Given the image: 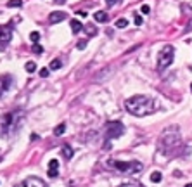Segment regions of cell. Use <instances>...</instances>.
I'll list each match as a JSON object with an SVG mask.
<instances>
[{"instance_id": "cell-1", "label": "cell", "mask_w": 192, "mask_h": 187, "mask_svg": "<svg viewBox=\"0 0 192 187\" xmlns=\"http://www.w3.org/2000/svg\"><path fill=\"white\" fill-rule=\"evenodd\" d=\"M23 120H24V113L21 109H14V111L2 114L0 116V135L2 137L16 135L19 132V128H21Z\"/></svg>"}, {"instance_id": "cell-2", "label": "cell", "mask_w": 192, "mask_h": 187, "mask_svg": "<svg viewBox=\"0 0 192 187\" xmlns=\"http://www.w3.org/2000/svg\"><path fill=\"white\" fill-rule=\"evenodd\" d=\"M125 107L133 116H147V114H151L156 109V104L147 95H133V97H130V99H126Z\"/></svg>"}, {"instance_id": "cell-3", "label": "cell", "mask_w": 192, "mask_h": 187, "mask_svg": "<svg viewBox=\"0 0 192 187\" xmlns=\"http://www.w3.org/2000/svg\"><path fill=\"white\" fill-rule=\"evenodd\" d=\"M158 146H159V151L163 154H171L176 147L182 146V137L178 128L171 127V128H166L163 134H161L159 140H158Z\"/></svg>"}, {"instance_id": "cell-4", "label": "cell", "mask_w": 192, "mask_h": 187, "mask_svg": "<svg viewBox=\"0 0 192 187\" xmlns=\"http://www.w3.org/2000/svg\"><path fill=\"white\" fill-rule=\"evenodd\" d=\"M173 59H175V49H173V45H165L161 49L159 57H158V70L159 71L166 70L173 63Z\"/></svg>"}, {"instance_id": "cell-5", "label": "cell", "mask_w": 192, "mask_h": 187, "mask_svg": "<svg viewBox=\"0 0 192 187\" xmlns=\"http://www.w3.org/2000/svg\"><path fill=\"white\" fill-rule=\"evenodd\" d=\"M111 166L121 173H139L144 168L140 161H111Z\"/></svg>"}, {"instance_id": "cell-6", "label": "cell", "mask_w": 192, "mask_h": 187, "mask_svg": "<svg viewBox=\"0 0 192 187\" xmlns=\"http://www.w3.org/2000/svg\"><path fill=\"white\" fill-rule=\"evenodd\" d=\"M123 132H125V127H123L121 121H107L106 123V137L107 139H118L121 137Z\"/></svg>"}, {"instance_id": "cell-7", "label": "cell", "mask_w": 192, "mask_h": 187, "mask_svg": "<svg viewBox=\"0 0 192 187\" xmlns=\"http://www.w3.org/2000/svg\"><path fill=\"white\" fill-rule=\"evenodd\" d=\"M11 40H12V28L9 24L0 26V52L5 50L7 45L11 43Z\"/></svg>"}, {"instance_id": "cell-8", "label": "cell", "mask_w": 192, "mask_h": 187, "mask_svg": "<svg viewBox=\"0 0 192 187\" xmlns=\"http://www.w3.org/2000/svg\"><path fill=\"white\" fill-rule=\"evenodd\" d=\"M12 83H14V78L11 75H2L0 76V97H4L7 92L11 90Z\"/></svg>"}, {"instance_id": "cell-9", "label": "cell", "mask_w": 192, "mask_h": 187, "mask_svg": "<svg viewBox=\"0 0 192 187\" xmlns=\"http://www.w3.org/2000/svg\"><path fill=\"white\" fill-rule=\"evenodd\" d=\"M16 187H47V184L42 178H38V177H28L26 180L17 184Z\"/></svg>"}, {"instance_id": "cell-10", "label": "cell", "mask_w": 192, "mask_h": 187, "mask_svg": "<svg viewBox=\"0 0 192 187\" xmlns=\"http://www.w3.org/2000/svg\"><path fill=\"white\" fill-rule=\"evenodd\" d=\"M59 175V161L57 160H50L48 161V177L55 178Z\"/></svg>"}, {"instance_id": "cell-11", "label": "cell", "mask_w": 192, "mask_h": 187, "mask_svg": "<svg viewBox=\"0 0 192 187\" xmlns=\"http://www.w3.org/2000/svg\"><path fill=\"white\" fill-rule=\"evenodd\" d=\"M64 19H66V12H62V11H55V12H52V14L48 16V21L52 23V24L61 23V21H64Z\"/></svg>"}, {"instance_id": "cell-12", "label": "cell", "mask_w": 192, "mask_h": 187, "mask_svg": "<svg viewBox=\"0 0 192 187\" xmlns=\"http://www.w3.org/2000/svg\"><path fill=\"white\" fill-rule=\"evenodd\" d=\"M69 26H71V31L75 33V35L85 30V26H83V24H81V23L78 21V19H71V21H69Z\"/></svg>"}, {"instance_id": "cell-13", "label": "cell", "mask_w": 192, "mask_h": 187, "mask_svg": "<svg viewBox=\"0 0 192 187\" xmlns=\"http://www.w3.org/2000/svg\"><path fill=\"white\" fill-rule=\"evenodd\" d=\"M94 19H95L97 23H107V19H109V14H107L106 11H97L95 14H94Z\"/></svg>"}, {"instance_id": "cell-14", "label": "cell", "mask_w": 192, "mask_h": 187, "mask_svg": "<svg viewBox=\"0 0 192 187\" xmlns=\"http://www.w3.org/2000/svg\"><path fill=\"white\" fill-rule=\"evenodd\" d=\"M62 154H64V158L66 160H71L73 158V149H71V146H62Z\"/></svg>"}, {"instance_id": "cell-15", "label": "cell", "mask_w": 192, "mask_h": 187, "mask_svg": "<svg viewBox=\"0 0 192 187\" xmlns=\"http://www.w3.org/2000/svg\"><path fill=\"white\" fill-rule=\"evenodd\" d=\"M62 66V63H61V59H54V61H50V66H48V70H59Z\"/></svg>"}, {"instance_id": "cell-16", "label": "cell", "mask_w": 192, "mask_h": 187, "mask_svg": "<svg viewBox=\"0 0 192 187\" xmlns=\"http://www.w3.org/2000/svg\"><path fill=\"white\" fill-rule=\"evenodd\" d=\"M64 132H66V125H64V123L57 125V127H55V130H54V134L57 135V137H61V135H62Z\"/></svg>"}, {"instance_id": "cell-17", "label": "cell", "mask_w": 192, "mask_h": 187, "mask_svg": "<svg viewBox=\"0 0 192 187\" xmlns=\"http://www.w3.org/2000/svg\"><path fill=\"white\" fill-rule=\"evenodd\" d=\"M24 68H26V71H28V73H33V71L37 70V64H35L33 61H28V63H26V66H24Z\"/></svg>"}, {"instance_id": "cell-18", "label": "cell", "mask_w": 192, "mask_h": 187, "mask_svg": "<svg viewBox=\"0 0 192 187\" xmlns=\"http://www.w3.org/2000/svg\"><path fill=\"white\" fill-rule=\"evenodd\" d=\"M161 178H163V177H161V171H154V173L151 175V180L154 182V184H158V182H161Z\"/></svg>"}, {"instance_id": "cell-19", "label": "cell", "mask_w": 192, "mask_h": 187, "mask_svg": "<svg viewBox=\"0 0 192 187\" xmlns=\"http://www.w3.org/2000/svg\"><path fill=\"white\" fill-rule=\"evenodd\" d=\"M23 5V0H9L7 2V7H21Z\"/></svg>"}, {"instance_id": "cell-20", "label": "cell", "mask_w": 192, "mask_h": 187, "mask_svg": "<svg viewBox=\"0 0 192 187\" xmlns=\"http://www.w3.org/2000/svg\"><path fill=\"white\" fill-rule=\"evenodd\" d=\"M30 40H31L33 43H37L38 40H40V33H38V31H31V33H30Z\"/></svg>"}, {"instance_id": "cell-21", "label": "cell", "mask_w": 192, "mask_h": 187, "mask_svg": "<svg viewBox=\"0 0 192 187\" xmlns=\"http://www.w3.org/2000/svg\"><path fill=\"white\" fill-rule=\"evenodd\" d=\"M126 26H128V21L125 19V17H121V19L116 21V28H126Z\"/></svg>"}, {"instance_id": "cell-22", "label": "cell", "mask_w": 192, "mask_h": 187, "mask_svg": "<svg viewBox=\"0 0 192 187\" xmlns=\"http://www.w3.org/2000/svg\"><path fill=\"white\" fill-rule=\"evenodd\" d=\"M31 50H33V52H35V54H42L43 52V49H42V45H40V43H33V49H31Z\"/></svg>"}, {"instance_id": "cell-23", "label": "cell", "mask_w": 192, "mask_h": 187, "mask_svg": "<svg viewBox=\"0 0 192 187\" xmlns=\"http://www.w3.org/2000/svg\"><path fill=\"white\" fill-rule=\"evenodd\" d=\"M133 23L137 24V26H140V24H142V16H140V14H137V12L133 14Z\"/></svg>"}, {"instance_id": "cell-24", "label": "cell", "mask_w": 192, "mask_h": 187, "mask_svg": "<svg viewBox=\"0 0 192 187\" xmlns=\"http://www.w3.org/2000/svg\"><path fill=\"white\" fill-rule=\"evenodd\" d=\"M85 47H87V40H80V42L76 43V49H78V50H83Z\"/></svg>"}, {"instance_id": "cell-25", "label": "cell", "mask_w": 192, "mask_h": 187, "mask_svg": "<svg viewBox=\"0 0 192 187\" xmlns=\"http://www.w3.org/2000/svg\"><path fill=\"white\" fill-rule=\"evenodd\" d=\"M119 187H144V185H140V184H133V182H128V184H121Z\"/></svg>"}, {"instance_id": "cell-26", "label": "cell", "mask_w": 192, "mask_h": 187, "mask_svg": "<svg viewBox=\"0 0 192 187\" xmlns=\"http://www.w3.org/2000/svg\"><path fill=\"white\" fill-rule=\"evenodd\" d=\"M140 11H142V14H149V12H151V7L147 5V4H144V5L140 7Z\"/></svg>"}, {"instance_id": "cell-27", "label": "cell", "mask_w": 192, "mask_h": 187, "mask_svg": "<svg viewBox=\"0 0 192 187\" xmlns=\"http://www.w3.org/2000/svg\"><path fill=\"white\" fill-rule=\"evenodd\" d=\"M121 0H106V5L107 7H112V5H116V4H119Z\"/></svg>"}, {"instance_id": "cell-28", "label": "cell", "mask_w": 192, "mask_h": 187, "mask_svg": "<svg viewBox=\"0 0 192 187\" xmlns=\"http://www.w3.org/2000/svg\"><path fill=\"white\" fill-rule=\"evenodd\" d=\"M40 76H42V78H47V76H48V68H43V70H40Z\"/></svg>"}, {"instance_id": "cell-29", "label": "cell", "mask_w": 192, "mask_h": 187, "mask_svg": "<svg viewBox=\"0 0 192 187\" xmlns=\"http://www.w3.org/2000/svg\"><path fill=\"white\" fill-rule=\"evenodd\" d=\"M85 30H87V31H88V33H90V35H95V33H97V30H95V28H92V26L85 28Z\"/></svg>"}, {"instance_id": "cell-30", "label": "cell", "mask_w": 192, "mask_h": 187, "mask_svg": "<svg viewBox=\"0 0 192 187\" xmlns=\"http://www.w3.org/2000/svg\"><path fill=\"white\" fill-rule=\"evenodd\" d=\"M54 4H57V5H64L66 4V0H52Z\"/></svg>"}, {"instance_id": "cell-31", "label": "cell", "mask_w": 192, "mask_h": 187, "mask_svg": "<svg viewBox=\"0 0 192 187\" xmlns=\"http://www.w3.org/2000/svg\"><path fill=\"white\" fill-rule=\"evenodd\" d=\"M76 14H78V16H80V17H87V16H88V14H87L85 11H78V12H76Z\"/></svg>"}, {"instance_id": "cell-32", "label": "cell", "mask_w": 192, "mask_h": 187, "mask_svg": "<svg viewBox=\"0 0 192 187\" xmlns=\"http://www.w3.org/2000/svg\"><path fill=\"white\" fill-rule=\"evenodd\" d=\"M185 187H192V184H187V185Z\"/></svg>"}, {"instance_id": "cell-33", "label": "cell", "mask_w": 192, "mask_h": 187, "mask_svg": "<svg viewBox=\"0 0 192 187\" xmlns=\"http://www.w3.org/2000/svg\"><path fill=\"white\" fill-rule=\"evenodd\" d=\"M190 88H192V85H190Z\"/></svg>"}]
</instances>
